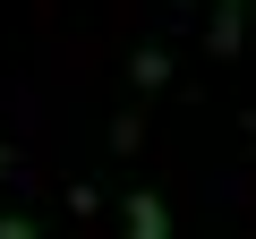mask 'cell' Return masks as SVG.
<instances>
[{
	"label": "cell",
	"mask_w": 256,
	"mask_h": 239,
	"mask_svg": "<svg viewBox=\"0 0 256 239\" xmlns=\"http://www.w3.org/2000/svg\"><path fill=\"white\" fill-rule=\"evenodd\" d=\"M128 239H171V214H162V196H154V188L128 196Z\"/></svg>",
	"instance_id": "obj_2"
},
{
	"label": "cell",
	"mask_w": 256,
	"mask_h": 239,
	"mask_svg": "<svg viewBox=\"0 0 256 239\" xmlns=\"http://www.w3.org/2000/svg\"><path fill=\"white\" fill-rule=\"evenodd\" d=\"M0 171H9V146H0Z\"/></svg>",
	"instance_id": "obj_5"
},
{
	"label": "cell",
	"mask_w": 256,
	"mask_h": 239,
	"mask_svg": "<svg viewBox=\"0 0 256 239\" xmlns=\"http://www.w3.org/2000/svg\"><path fill=\"white\" fill-rule=\"evenodd\" d=\"M0 239H52L43 222H26V214H0Z\"/></svg>",
	"instance_id": "obj_4"
},
{
	"label": "cell",
	"mask_w": 256,
	"mask_h": 239,
	"mask_svg": "<svg viewBox=\"0 0 256 239\" xmlns=\"http://www.w3.org/2000/svg\"><path fill=\"white\" fill-rule=\"evenodd\" d=\"M239 26H248V0H214V18H205V52L230 60V52H239Z\"/></svg>",
	"instance_id": "obj_1"
},
{
	"label": "cell",
	"mask_w": 256,
	"mask_h": 239,
	"mask_svg": "<svg viewBox=\"0 0 256 239\" xmlns=\"http://www.w3.org/2000/svg\"><path fill=\"white\" fill-rule=\"evenodd\" d=\"M137 86H171V52H137Z\"/></svg>",
	"instance_id": "obj_3"
}]
</instances>
